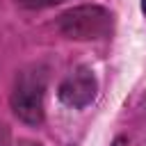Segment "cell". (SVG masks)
<instances>
[{"label":"cell","instance_id":"obj_1","mask_svg":"<svg viewBox=\"0 0 146 146\" xmlns=\"http://www.w3.org/2000/svg\"><path fill=\"white\" fill-rule=\"evenodd\" d=\"M112 14L100 5H80L59 16V32L75 41L103 39L112 32Z\"/></svg>","mask_w":146,"mask_h":146},{"label":"cell","instance_id":"obj_2","mask_svg":"<svg viewBox=\"0 0 146 146\" xmlns=\"http://www.w3.org/2000/svg\"><path fill=\"white\" fill-rule=\"evenodd\" d=\"M43 91H46V73L41 68L23 71L11 91L14 114L30 125H39L43 121Z\"/></svg>","mask_w":146,"mask_h":146},{"label":"cell","instance_id":"obj_3","mask_svg":"<svg viewBox=\"0 0 146 146\" xmlns=\"http://www.w3.org/2000/svg\"><path fill=\"white\" fill-rule=\"evenodd\" d=\"M96 91H98V82H96V75L91 68L87 66H80L75 71H71L64 82L59 84V100L66 105V107H73V110H82L87 105L94 103L96 98Z\"/></svg>","mask_w":146,"mask_h":146},{"label":"cell","instance_id":"obj_4","mask_svg":"<svg viewBox=\"0 0 146 146\" xmlns=\"http://www.w3.org/2000/svg\"><path fill=\"white\" fill-rule=\"evenodd\" d=\"M21 7H27V9H46V7H52V5H59L64 0H16Z\"/></svg>","mask_w":146,"mask_h":146},{"label":"cell","instance_id":"obj_5","mask_svg":"<svg viewBox=\"0 0 146 146\" xmlns=\"http://www.w3.org/2000/svg\"><path fill=\"white\" fill-rule=\"evenodd\" d=\"M141 11L146 14V0H141Z\"/></svg>","mask_w":146,"mask_h":146}]
</instances>
